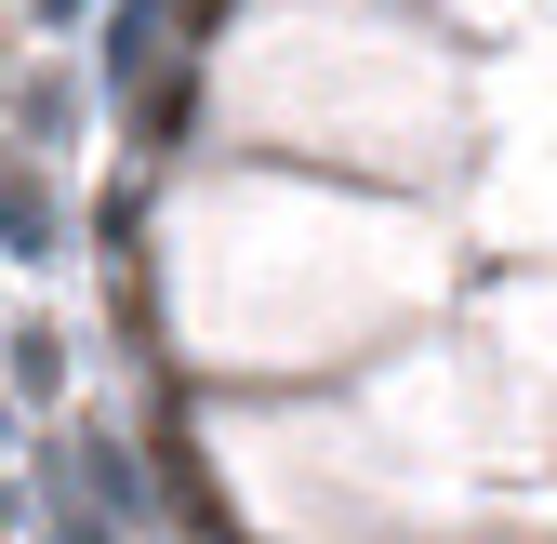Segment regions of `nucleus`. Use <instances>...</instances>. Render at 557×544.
I'll return each mask as SVG.
<instances>
[{
    "label": "nucleus",
    "mask_w": 557,
    "mask_h": 544,
    "mask_svg": "<svg viewBox=\"0 0 557 544\" xmlns=\"http://www.w3.org/2000/svg\"><path fill=\"white\" fill-rule=\"evenodd\" d=\"M0 239H14L27 265H53V186H40L27 160H0Z\"/></svg>",
    "instance_id": "1"
},
{
    "label": "nucleus",
    "mask_w": 557,
    "mask_h": 544,
    "mask_svg": "<svg viewBox=\"0 0 557 544\" xmlns=\"http://www.w3.org/2000/svg\"><path fill=\"white\" fill-rule=\"evenodd\" d=\"M160 14H173V0H133V14L107 27V81H147V53H160Z\"/></svg>",
    "instance_id": "2"
},
{
    "label": "nucleus",
    "mask_w": 557,
    "mask_h": 544,
    "mask_svg": "<svg viewBox=\"0 0 557 544\" xmlns=\"http://www.w3.org/2000/svg\"><path fill=\"white\" fill-rule=\"evenodd\" d=\"M14 385H27V398L66 385V346H53V332H14Z\"/></svg>",
    "instance_id": "3"
},
{
    "label": "nucleus",
    "mask_w": 557,
    "mask_h": 544,
    "mask_svg": "<svg viewBox=\"0 0 557 544\" xmlns=\"http://www.w3.org/2000/svg\"><path fill=\"white\" fill-rule=\"evenodd\" d=\"M53 544H107V531H94V518H66V531H53Z\"/></svg>",
    "instance_id": "4"
},
{
    "label": "nucleus",
    "mask_w": 557,
    "mask_h": 544,
    "mask_svg": "<svg viewBox=\"0 0 557 544\" xmlns=\"http://www.w3.org/2000/svg\"><path fill=\"white\" fill-rule=\"evenodd\" d=\"M0 518H14V492H0Z\"/></svg>",
    "instance_id": "5"
}]
</instances>
